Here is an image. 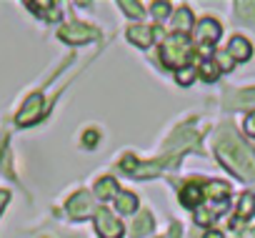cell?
<instances>
[{
    "label": "cell",
    "mask_w": 255,
    "mask_h": 238,
    "mask_svg": "<svg viewBox=\"0 0 255 238\" xmlns=\"http://www.w3.org/2000/svg\"><path fill=\"white\" fill-rule=\"evenodd\" d=\"M43 118V95L40 93H33L25 105L20 108V113L15 115V123L18 126H33L35 121H40Z\"/></svg>",
    "instance_id": "obj_6"
},
{
    "label": "cell",
    "mask_w": 255,
    "mask_h": 238,
    "mask_svg": "<svg viewBox=\"0 0 255 238\" xmlns=\"http://www.w3.org/2000/svg\"><path fill=\"white\" fill-rule=\"evenodd\" d=\"M195 75H198V70H195L193 65H185V68L175 70V80H178L180 85H190V83L195 80Z\"/></svg>",
    "instance_id": "obj_19"
},
{
    "label": "cell",
    "mask_w": 255,
    "mask_h": 238,
    "mask_svg": "<svg viewBox=\"0 0 255 238\" xmlns=\"http://www.w3.org/2000/svg\"><path fill=\"white\" fill-rule=\"evenodd\" d=\"M228 105L235 108V110H245V108L255 110V88L240 90V93H235V95H228Z\"/></svg>",
    "instance_id": "obj_12"
},
{
    "label": "cell",
    "mask_w": 255,
    "mask_h": 238,
    "mask_svg": "<svg viewBox=\"0 0 255 238\" xmlns=\"http://www.w3.org/2000/svg\"><path fill=\"white\" fill-rule=\"evenodd\" d=\"M10 201V193L8 191H0V211H3L5 208V203Z\"/></svg>",
    "instance_id": "obj_25"
},
{
    "label": "cell",
    "mask_w": 255,
    "mask_h": 238,
    "mask_svg": "<svg viewBox=\"0 0 255 238\" xmlns=\"http://www.w3.org/2000/svg\"><path fill=\"white\" fill-rule=\"evenodd\" d=\"M95 196L98 198H115L118 196V183L115 178H100L95 183Z\"/></svg>",
    "instance_id": "obj_16"
},
{
    "label": "cell",
    "mask_w": 255,
    "mask_h": 238,
    "mask_svg": "<svg viewBox=\"0 0 255 238\" xmlns=\"http://www.w3.org/2000/svg\"><path fill=\"white\" fill-rule=\"evenodd\" d=\"M215 156L218 161L240 181L245 183H255V153L250 146H245L228 126L218 133L215 141Z\"/></svg>",
    "instance_id": "obj_1"
},
{
    "label": "cell",
    "mask_w": 255,
    "mask_h": 238,
    "mask_svg": "<svg viewBox=\"0 0 255 238\" xmlns=\"http://www.w3.org/2000/svg\"><path fill=\"white\" fill-rule=\"evenodd\" d=\"M195 38H198V43H200L203 53H210V45H213V43H218V38H220V25H218L213 18H203V20L198 23Z\"/></svg>",
    "instance_id": "obj_7"
},
{
    "label": "cell",
    "mask_w": 255,
    "mask_h": 238,
    "mask_svg": "<svg viewBox=\"0 0 255 238\" xmlns=\"http://www.w3.org/2000/svg\"><path fill=\"white\" fill-rule=\"evenodd\" d=\"M255 213V193H245L243 198H240V208H238V218H233V228L240 223V221H248L250 216Z\"/></svg>",
    "instance_id": "obj_14"
},
{
    "label": "cell",
    "mask_w": 255,
    "mask_h": 238,
    "mask_svg": "<svg viewBox=\"0 0 255 238\" xmlns=\"http://www.w3.org/2000/svg\"><path fill=\"white\" fill-rule=\"evenodd\" d=\"M153 18H158V20H165L168 18V13H170V3H153Z\"/></svg>",
    "instance_id": "obj_21"
},
{
    "label": "cell",
    "mask_w": 255,
    "mask_h": 238,
    "mask_svg": "<svg viewBox=\"0 0 255 238\" xmlns=\"http://www.w3.org/2000/svg\"><path fill=\"white\" fill-rule=\"evenodd\" d=\"M245 133L255 138V113H250V115L245 118Z\"/></svg>",
    "instance_id": "obj_23"
},
{
    "label": "cell",
    "mask_w": 255,
    "mask_h": 238,
    "mask_svg": "<svg viewBox=\"0 0 255 238\" xmlns=\"http://www.w3.org/2000/svg\"><path fill=\"white\" fill-rule=\"evenodd\" d=\"M95 231L100 238H123V226L108 208H95Z\"/></svg>",
    "instance_id": "obj_4"
},
{
    "label": "cell",
    "mask_w": 255,
    "mask_h": 238,
    "mask_svg": "<svg viewBox=\"0 0 255 238\" xmlns=\"http://www.w3.org/2000/svg\"><path fill=\"white\" fill-rule=\"evenodd\" d=\"M218 73H220V68L215 65V60H210V58L203 60V65H200V75H203L208 83H213V80L218 78Z\"/></svg>",
    "instance_id": "obj_18"
},
{
    "label": "cell",
    "mask_w": 255,
    "mask_h": 238,
    "mask_svg": "<svg viewBox=\"0 0 255 238\" xmlns=\"http://www.w3.org/2000/svg\"><path fill=\"white\" fill-rule=\"evenodd\" d=\"M93 143H98V133L88 131V133H85V146H93Z\"/></svg>",
    "instance_id": "obj_24"
},
{
    "label": "cell",
    "mask_w": 255,
    "mask_h": 238,
    "mask_svg": "<svg viewBox=\"0 0 255 238\" xmlns=\"http://www.w3.org/2000/svg\"><path fill=\"white\" fill-rule=\"evenodd\" d=\"M128 40L135 43L138 48H150V45H153V40H155V33H153V28L133 25V28H128Z\"/></svg>",
    "instance_id": "obj_11"
},
{
    "label": "cell",
    "mask_w": 255,
    "mask_h": 238,
    "mask_svg": "<svg viewBox=\"0 0 255 238\" xmlns=\"http://www.w3.org/2000/svg\"><path fill=\"white\" fill-rule=\"evenodd\" d=\"M228 55H230L233 60H238V63L250 60V55H253V45H250V40H245L243 35H235V38L230 40V45H228Z\"/></svg>",
    "instance_id": "obj_10"
},
{
    "label": "cell",
    "mask_w": 255,
    "mask_h": 238,
    "mask_svg": "<svg viewBox=\"0 0 255 238\" xmlns=\"http://www.w3.org/2000/svg\"><path fill=\"white\" fill-rule=\"evenodd\" d=\"M173 30H178V35H188L193 30V15L188 8H178L173 15Z\"/></svg>",
    "instance_id": "obj_13"
},
{
    "label": "cell",
    "mask_w": 255,
    "mask_h": 238,
    "mask_svg": "<svg viewBox=\"0 0 255 238\" xmlns=\"http://www.w3.org/2000/svg\"><path fill=\"white\" fill-rule=\"evenodd\" d=\"M190 55H193V45H190V40L185 38V35H170L165 43H163V48H160V60L168 65V68H175V70H180V68H185V63L190 60Z\"/></svg>",
    "instance_id": "obj_2"
},
{
    "label": "cell",
    "mask_w": 255,
    "mask_h": 238,
    "mask_svg": "<svg viewBox=\"0 0 255 238\" xmlns=\"http://www.w3.org/2000/svg\"><path fill=\"white\" fill-rule=\"evenodd\" d=\"M165 238H180V226H173V228H170V233H168Z\"/></svg>",
    "instance_id": "obj_26"
},
{
    "label": "cell",
    "mask_w": 255,
    "mask_h": 238,
    "mask_svg": "<svg viewBox=\"0 0 255 238\" xmlns=\"http://www.w3.org/2000/svg\"><path fill=\"white\" fill-rule=\"evenodd\" d=\"M215 65H218L220 70H230V65H233V58H230V55H225V53H220Z\"/></svg>",
    "instance_id": "obj_22"
},
{
    "label": "cell",
    "mask_w": 255,
    "mask_h": 238,
    "mask_svg": "<svg viewBox=\"0 0 255 238\" xmlns=\"http://www.w3.org/2000/svg\"><path fill=\"white\" fill-rule=\"evenodd\" d=\"M205 198L213 203V216H220L228 206V198H230V186L223 183V181H210L205 183Z\"/></svg>",
    "instance_id": "obj_5"
},
{
    "label": "cell",
    "mask_w": 255,
    "mask_h": 238,
    "mask_svg": "<svg viewBox=\"0 0 255 238\" xmlns=\"http://www.w3.org/2000/svg\"><path fill=\"white\" fill-rule=\"evenodd\" d=\"M148 231H153V216H150V211H143L133 223V236H145Z\"/></svg>",
    "instance_id": "obj_17"
},
{
    "label": "cell",
    "mask_w": 255,
    "mask_h": 238,
    "mask_svg": "<svg viewBox=\"0 0 255 238\" xmlns=\"http://www.w3.org/2000/svg\"><path fill=\"white\" fill-rule=\"evenodd\" d=\"M115 208H118L120 213H135L138 198H135L133 193H128V191H120V193L115 196Z\"/></svg>",
    "instance_id": "obj_15"
},
{
    "label": "cell",
    "mask_w": 255,
    "mask_h": 238,
    "mask_svg": "<svg viewBox=\"0 0 255 238\" xmlns=\"http://www.w3.org/2000/svg\"><path fill=\"white\" fill-rule=\"evenodd\" d=\"M205 186L200 183V181H193V183H188V186H183V191H180V203L185 206V208H195L198 211V206L205 201V191H203Z\"/></svg>",
    "instance_id": "obj_9"
},
{
    "label": "cell",
    "mask_w": 255,
    "mask_h": 238,
    "mask_svg": "<svg viewBox=\"0 0 255 238\" xmlns=\"http://www.w3.org/2000/svg\"><path fill=\"white\" fill-rule=\"evenodd\" d=\"M93 211H95V208H93V198H90V193H85V191H78V193L68 201V213H70L75 221L88 218Z\"/></svg>",
    "instance_id": "obj_8"
},
{
    "label": "cell",
    "mask_w": 255,
    "mask_h": 238,
    "mask_svg": "<svg viewBox=\"0 0 255 238\" xmlns=\"http://www.w3.org/2000/svg\"><path fill=\"white\" fill-rule=\"evenodd\" d=\"M60 40L70 43V45H83V43H93L98 38V30L90 28V25H83V23H70V25H63L58 30Z\"/></svg>",
    "instance_id": "obj_3"
},
{
    "label": "cell",
    "mask_w": 255,
    "mask_h": 238,
    "mask_svg": "<svg viewBox=\"0 0 255 238\" xmlns=\"http://www.w3.org/2000/svg\"><path fill=\"white\" fill-rule=\"evenodd\" d=\"M118 5L125 10V15H130V18H140V15H143V8H140L138 3H130V0H120Z\"/></svg>",
    "instance_id": "obj_20"
},
{
    "label": "cell",
    "mask_w": 255,
    "mask_h": 238,
    "mask_svg": "<svg viewBox=\"0 0 255 238\" xmlns=\"http://www.w3.org/2000/svg\"><path fill=\"white\" fill-rule=\"evenodd\" d=\"M205 238H223V233H220V231H208Z\"/></svg>",
    "instance_id": "obj_27"
}]
</instances>
